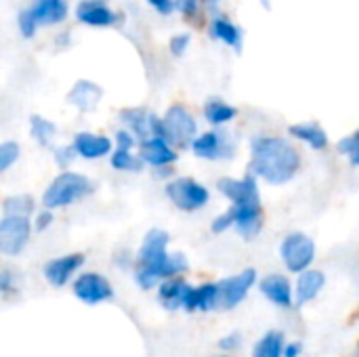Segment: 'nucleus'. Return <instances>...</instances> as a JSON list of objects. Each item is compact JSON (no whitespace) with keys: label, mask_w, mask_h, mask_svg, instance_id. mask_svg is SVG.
<instances>
[{"label":"nucleus","mask_w":359,"mask_h":357,"mask_svg":"<svg viewBox=\"0 0 359 357\" xmlns=\"http://www.w3.org/2000/svg\"><path fill=\"white\" fill-rule=\"evenodd\" d=\"M187 269V259L181 252L168 255V234L151 229L145 234L139 250L137 282L143 290L154 288L160 280H172L177 274Z\"/></svg>","instance_id":"f257e3e1"},{"label":"nucleus","mask_w":359,"mask_h":357,"mask_svg":"<svg viewBox=\"0 0 359 357\" xmlns=\"http://www.w3.org/2000/svg\"><path fill=\"white\" fill-rule=\"evenodd\" d=\"M301 168V154L282 137H257L252 141V175L271 185L288 183Z\"/></svg>","instance_id":"f03ea898"},{"label":"nucleus","mask_w":359,"mask_h":357,"mask_svg":"<svg viewBox=\"0 0 359 357\" xmlns=\"http://www.w3.org/2000/svg\"><path fill=\"white\" fill-rule=\"evenodd\" d=\"M219 189L225 198L231 200L229 210L233 213L236 229L246 240H252L263 227V206L255 175H248L244 179L225 177L219 181Z\"/></svg>","instance_id":"7ed1b4c3"},{"label":"nucleus","mask_w":359,"mask_h":357,"mask_svg":"<svg viewBox=\"0 0 359 357\" xmlns=\"http://www.w3.org/2000/svg\"><path fill=\"white\" fill-rule=\"evenodd\" d=\"M95 185L88 177L78 175V173H61L44 191L42 196V204L46 210L53 208H61V206H69L82 198H86L88 194H93Z\"/></svg>","instance_id":"20e7f679"},{"label":"nucleus","mask_w":359,"mask_h":357,"mask_svg":"<svg viewBox=\"0 0 359 357\" xmlns=\"http://www.w3.org/2000/svg\"><path fill=\"white\" fill-rule=\"evenodd\" d=\"M162 126H164V139L170 145L177 147H187L189 143H194L198 137V126L194 116L189 114V109H185L183 105H172L166 116L162 118Z\"/></svg>","instance_id":"39448f33"},{"label":"nucleus","mask_w":359,"mask_h":357,"mask_svg":"<svg viewBox=\"0 0 359 357\" xmlns=\"http://www.w3.org/2000/svg\"><path fill=\"white\" fill-rule=\"evenodd\" d=\"M166 196L168 200L179 208V210H185V213H194V210H200L202 206L208 204L210 200V194L208 189L189 179V177H181V179H175L166 185Z\"/></svg>","instance_id":"423d86ee"},{"label":"nucleus","mask_w":359,"mask_h":357,"mask_svg":"<svg viewBox=\"0 0 359 357\" xmlns=\"http://www.w3.org/2000/svg\"><path fill=\"white\" fill-rule=\"evenodd\" d=\"M280 255L288 271L305 274L316 259V244L305 234H290L284 238L280 246Z\"/></svg>","instance_id":"0eeeda50"},{"label":"nucleus","mask_w":359,"mask_h":357,"mask_svg":"<svg viewBox=\"0 0 359 357\" xmlns=\"http://www.w3.org/2000/svg\"><path fill=\"white\" fill-rule=\"evenodd\" d=\"M255 282H257V271L255 269H244L238 276H231V278L221 280L217 284V303H215V309L229 311V309L238 307L246 299V295L255 286Z\"/></svg>","instance_id":"6e6552de"},{"label":"nucleus","mask_w":359,"mask_h":357,"mask_svg":"<svg viewBox=\"0 0 359 357\" xmlns=\"http://www.w3.org/2000/svg\"><path fill=\"white\" fill-rule=\"evenodd\" d=\"M32 234V223L27 217H4L0 221V252L6 257L19 255Z\"/></svg>","instance_id":"1a4fd4ad"},{"label":"nucleus","mask_w":359,"mask_h":357,"mask_svg":"<svg viewBox=\"0 0 359 357\" xmlns=\"http://www.w3.org/2000/svg\"><path fill=\"white\" fill-rule=\"evenodd\" d=\"M74 295L86 305H97L109 301L114 297V288L107 282V278L99 274H82L74 282Z\"/></svg>","instance_id":"9d476101"},{"label":"nucleus","mask_w":359,"mask_h":357,"mask_svg":"<svg viewBox=\"0 0 359 357\" xmlns=\"http://www.w3.org/2000/svg\"><path fill=\"white\" fill-rule=\"evenodd\" d=\"M191 149L198 158H204V160H225V158H231L233 143L227 133L212 130V133L200 135L191 143Z\"/></svg>","instance_id":"9b49d317"},{"label":"nucleus","mask_w":359,"mask_h":357,"mask_svg":"<svg viewBox=\"0 0 359 357\" xmlns=\"http://www.w3.org/2000/svg\"><path fill=\"white\" fill-rule=\"evenodd\" d=\"M122 120L128 124L130 133L143 141L154 139V137H162L164 139V126L162 120L156 118L154 114L145 112V109H124L122 112Z\"/></svg>","instance_id":"f8f14e48"},{"label":"nucleus","mask_w":359,"mask_h":357,"mask_svg":"<svg viewBox=\"0 0 359 357\" xmlns=\"http://www.w3.org/2000/svg\"><path fill=\"white\" fill-rule=\"evenodd\" d=\"M84 255L80 252H72V255H63L59 259H53L44 265V278L48 284L61 288L67 284V280L84 265Z\"/></svg>","instance_id":"ddd939ff"},{"label":"nucleus","mask_w":359,"mask_h":357,"mask_svg":"<svg viewBox=\"0 0 359 357\" xmlns=\"http://www.w3.org/2000/svg\"><path fill=\"white\" fill-rule=\"evenodd\" d=\"M74 149L78 156L86 160L103 158L111 151V141L105 135H93V133H78L74 139Z\"/></svg>","instance_id":"4468645a"},{"label":"nucleus","mask_w":359,"mask_h":357,"mask_svg":"<svg viewBox=\"0 0 359 357\" xmlns=\"http://www.w3.org/2000/svg\"><path fill=\"white\" fill-rule=\"evenodd\" d=\"M141 160L151 166H166L177 160V154L172 151L170 143L162 137H154L141 143Z\"/></svg>","instance_id":"2eb2a0df"},{"label":"nucleus","mask_w":359,"mask_h":357,"mask_svg":"<svg viewBox=\"0 0 359 357\" xmlns=\"http://www.w3.org/2000/svg\"><path fill=\"white\" fill-rule=\"evenodd\" d=\"M324 284H326V276L320 269H307L305 274H301V278L297 282V290H294L297 305H305V303L313 301L322 292Z\"/></svg>","instance_id":"dca6fc26"},{"label":"nucleus","mask_w":359,"mask_h":357,"mask_svg":"<svg viewBox=\"0 0 359 357\" xmlns=\"http://www.w3.org/2000/svg\"><path fill=\"white\" fill-rule=\"evenodd\" d=\"M261 292L271 303H276L278 307H290L292 305V288H290V282L284 276H278V274L267 276L261 282Z\"/></svg>","instance_id":"f3484780"},{"label":"nucleus","mask_w":359,"mask_h":357,"mask_svg":"<svg viewBox=\"0 0 359 357\" xmlns=\"http://www.w3.org/2000/svg\"><path fill=\"white\" fill-rule=\"evenodd\" d=\"M217 303V284L189 286L183 309L187 311H210Z\"/></svg>","instance_id":"a211bd4d"},{"label":"nucleus","mask_w":359,"mask_h":357,"mask_svg":"<svg viewBox=\"0 0 359 357\" xmlns=\"http://www.w3.org/2000/svg\"><path fill=\"white\" fill-rule=\"evenodd\" d=\"M27 11L36 23H59L67 15V4L65 0H36Z\"/></svg>","instance_id":"6ab92c4d"},{"label":"nucleus","mask_w":359,"mask_h":357,"mask_svg":"<svg viewBox=\"0 0 359 357\" xmlns=\"http://www.w3.org/2000/svg\"><path fill=\"white\" fill-rule=\"evenodd\" d=\"M78 19L88 23V25H97V27H103V25H111L116 21V15L99 0H86L78 6Z\"/></svg>","instance_id":"aec40b11"},{"label":"nucleus","mask_w":359,"mask_h":357,"mask_svg":"<svg viewBox=\"0 0 359 357\" xmlns=\"http://www.w3.org/2000/svg\"><path fill=\"white\" fill-rule=\"evenodd\" d=\"M187 290H189V284H187L185 280L172 278V280L162 282L160 292H158V299H160V303H162L166 309H183Z\"/></svg>","instance_id":"412c9836"},{"label":"nucleus","mask_w":359,"mask_h":357,"mask_svg":"<svg viewBox=\"0 0 359 357\" xmlns=\"http://www.w3.org/2000/svg\"><path fill=\"white\" fill-rule=\"evenodd\" d=\"M101 95L103 93H101V88L97 84L88 82V80H80L69 93V103H74L76 107H80L84 112H90V109H95Z\"/></svg>","instance_id":"4be33fe9"},{"label":"nucleus","mask_w":359,"mask_h":357,"mask_svg":"<svg viewBox=\"0 0 359 357\" xmlns=\"http://www.w3.org/2000/svg\"><path fill=\"white\" fill-rule=\"evenodd\" d=\"M290 135L309 143L313 149H326L328 147V135L326 130L316 124V122H305V124H292L290 126Z\"/></svg>","instance_id":"5701e85b"},{"label":"nucleus","mask_w":359,"mask_h":357,"mask_svg":"<svg viewBox=\"0 0 359 357\" xmlns=\"http://www.w3.org/2000/svg\"><path fill=\"white\" fill-rule=\"evenodd\" d=\"M284 335L278 330H271L267 335H263V339L257 343L252 357H284Z\"/></svg>","instance_id":"b1692460"},{"label":"nucleus","mask_w":359,"mask_h":357,"mask_svg":"<svg viewBox=\"0 0 359 357\" xmlns=\"http://www.w3.org/2000/svg\"><path fill=\"white\" fill-rule=\"evenodd\" d=\"M210 32H212L215 38H219L225 44H229V46H233V48L240 50V46H242V32L231 21H227V19H215Z\"/></svg>","instance_id":"393cba45"},{"label":"nucleus","mask_w":359,"mask_h":357,"mask_svg":"<svg viewBox=\"0 0 359 357\" xmlns=\"http://www.w3.org/2000/svg\"><path fill=\"white\" fill-rule=\"evenodd\" d=\"M204 114H206V120H208L210 124L221 126V124H225V122L233 120L238 112H236V107L227 105L225 101H221V99H212V101H208V103H206Z\"/></svg>","instance_id":"a878e982"},{"label":"nucleus","mask_w":359,"mask_h":357,"mask_svg":"<svg viewBox=\"0 0 359 357\" xmlns=\"http://www.w3.org/2000/svg\"><path fill=\"white\" fill-rule=\"evenodd\" d=\"M4 217H29L34 210V200L29 196H13L4 200Z\"/></svg>","instance_id":"bb28decb"},{"label":"nucleus","mask_w":359,"mask_h":357,"mask_svg":"<svg viewBox=\"0 0 359 357\" xmlns=\"http://www.w3.org/2000/svg\"><path fill=\"white\" fill-rule=\"evenodd\" d=\"M57 128L53 122L44 120L42 116H32V137L40 143V145H50V139L55 137Z\"/></svg>","instance_id":"cd10ccee"},{"label":"nucleus","mask_w":359,"mask_h":357,"mask_svg":"<svg viewBox=\"0 0 359 357\" xmlns=\"http://www.w3.org/2000/svg\"><path fill=\"white\" fill-rule=\"evenodd\" d=\"M111 166L116 170H124V173H139L141 166H143V162L137 160L135 156H130L128 149H116L111 154Z\"/></svg>","instance_id":"c85d7f7f"},{"label":"nucleus","mask_w":359,"mask_h":357,"mask_svg":"<svg viewBox=\"0 0 359 357\" xmlns=\"http://www.w3.org/2000/svg\"><path fill=\"white\" fill-rule=\"evenodd\" d=\"M339 151H341L343 156H347V158L351 160V164L359 166V130L355 135H351V137H345V139L339 143Z\"/></svg>","instance_id":"c756f323"},{"label":"nucleus","mask_w":359,"mask_h":357,"mask_svg":"<svg viewBox=\"0 0 359 357\" xmlns=\"http://www.w3.org/2000/svg\"><path fill=\"white\" fill-rule=\"evenodd\" d=\"M19 158V145L13 143V141H6L0 145V170H8Z\"/></svg>","instance_id":"7c9ffc66"},{"label":"nucleus","mask_w":359,"mask_h":357,"mask_svg":"<svg viewBox=\"0 0 359 357\" xmlns=\"http://www.w3.org/2000/svg\"><path fill=\"white\" fill-rule=\"evenodd\" d=\"M229 227H236V219H233V213H231V210L223 213V215L217 217L215 223H212V231H215V234H223V231L229 229Z\"/></svg>","instance_id":"2f4dec72"},{"label":"nucleus","mask_w":359,"mask_h":357,"mask_svg":"<svg viewBox=\"0 0 359 357\" xmlns=\"http://www.w3.org/2000/svg\"><path fill=\"white\" fill-rule=\"evenodd\" d=\"M187 44H189V34H179V36H175L172 40H170V50H172V55H183L185 53V48H187Z\"/></svg>","instance_id":"473e14b6"},{"label":"nucleus","mask_w":359,"mask_h":357,"mask_svg":"<svg viewBox=\"0 0 359 357\" xmlns=\"http://www.w3.org/2000/svg\"><path fill=\"white\" fill-rule=\"evenodd\" d=\"M116 141H118V149H128L130 151V147L135 145V137L128 130H118Z\"/></svg>","instance_id":"72a5a7b5"},{"label":"nucleus","mask_w":359,"mask_h":357,"mask_svg":"<svg viewBox=\"0 0 359 357\" xmlns=\"http://www.w3.org/2000/svg\"><path fill=\"white\" fill-rule=\"evenodd\" d=\"M50 223H53V213H50V210H44V213H40V215L36 217L34 227H36L38 231H44L46 227H50Z\"/></svg>","instance_id":"f704fd0d"},{"label":"nucleus","mask_w":359,"mask_h":357,"mask_svg":"<svg viewBox=\"0 0 359 357\" xmlns=\"http://www.w3.org/2000/svg\"><path fill=\"white\" fill-rule=\"evenodd\" d=\"M156 11H160L162 15H168V13H172L175 11V2L172 0H147Z\"/></svg>","instance_id":"c9c22d12"},{"label":"nucleus","mask_w":359,"mask_h":357,"mask_svg":"<svg viewBox=\"0 0 359 357\" xmlns=\"http://www.w3.org/2000/svg\"><path fill=\"white\" fill-rule=\"evenodd\" d=\"M74 147L72 149H67V147H61V149H57V154H55V158H57V162L61 164V166H67L72 160H74Z\"/></svg>","instance_id":"e433bc0d"},{"label":"nucleus","mask_w":359,"mask_h":357,"mask_svg":"<svg viewBox=\"0 0 359 357\" xmlns=\"http://www.w3.org/2000/svg\"><path fill=\"white\" fill-rule=\"evenodd\" d=\"M177 4L185 15H194L198 11V0H177Z\"/></svg>","instance_id":"4c0bfd02"},{"label":"nucleus","mask_w":359,"mask_h":357,"mask_svg":"<svg viewBox=\"0 0 359 357\" xmlns=\"http://www.w3.org/2000/svg\"><path fill=\"white\" fill-rule=\"evenodd\" d=\"M238 345H240V335H231V337H227V339L221 341V349H227V351L236 349Z\"/></svg>","instance_id":"58836bf2"},{"label":"nucleus","mask_w":359,"mask_h":357,"mask_svg":"<svg viewBox=\"0 0 359 357\" xmlns=\"http://www.w3.org/2000/svg\"><path fill=\"white\" fill-rule=\"evenodd\" d=\"M303 351V347L299 343H288L286 349H284V357H299Z\"/></svg>","instance_id":"ea45409f"},{"label":"nucleus","mask_w":359,"mask_h":357,"mask_svg":"<svg viewBox=\"0 0 359 357\" xmlns=\"http://www.w3.org/2000/svg\"><path fill=\"white\" fill-rule=\"evenodd\" d=\"M355 357H359V349H358V351H355Z\"/></svg>","instance_id":"a19ab883"},{"label":"nucleus","mask_w":359,"mask_h":357,"mask_svg":"<svg viewBox=\"0 0 359 357\" xmlns=\"http://www.w3.org/2000/svg\"><path fill=\"white\" fill-rule=\"evenodd\" d=\"M208 2H215V0H208Z\"/></svg>","instance_id":"79ce46f5"},{"label":"nucleus","mask_w":359,"mask_h":357,"mask_svg":"<svg viewBox=\"0 0 359 357\" xmlns=\"http://www.w3.org/2000/svg\"><path fill=\"white\" fill-rule=\"evenodd\" d=\"M221 357H223V356H221Z\"/></svg>","instance_id":"37998d69"}]
</instances>
